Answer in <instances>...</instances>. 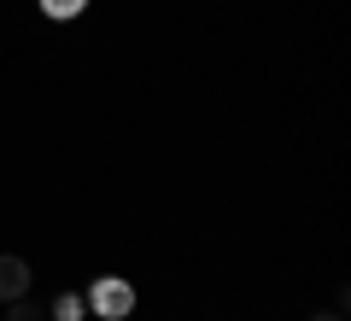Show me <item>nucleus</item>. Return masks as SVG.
Returning <instances> with one entry per match:
<instances>
[{
  "mask_svg": "<svg viewBox=\"0 0 351 321\" xmlns=\"http://www.w3.org/2000/svg\"><path fill=\"white\" fill-rule=\"evenodd\" d=\"M82 304L94 309L100 321H129V316H135V286H129L123 274H100V281L88 286Z\"/></svg>",
  "mask_w": 351,
  "mask_h": 321,
  "instance_id": "nucleus-1",
  "label": "nucleus"
},
{
  "mask_svg": "<svg viewBox=\"0 0 351 321\" xmlns=\"http://www.w3.org/2000/svg\"><path fill=\"white\" fill-rule=\"evenodd\" d=\"M29 281H36V269H29L18 251H0V304L24 298V292H29Z\"/></svg>",
  "mask_w": 351,
  "mask_h": 321,
  "instance_id": "nucleus-2",
  "label": "nucleus"
},
{
  "mask_svg": "<svg viewBox=\"0 0 351 321\" xmlns=\"http://www.w3.org/2000/svg\"><path fill=\"white\" fill-rule=\"evenodd\" d=\"M0 321H41V309L29 304V292H24V298H12V304H6V316H0Z\"/></svg>",
  "mask_w": 351,
  "mask_h": 321,
  "instance_id": "nucleus-3",
  "label": "nucleus"
},
{
  "mask_svg": "<svg viewBox=\"0 0 351 321\" xmlns=\"http://www.w3.org/2000/svg\"><path fill=\"white\" fill-rule=\"evenodd\" d=\"M82 309H88L82 298H76V292H64L59 304H53V316H59V321H82Z\"/></svg>",
  "mask_w": 351,
  "mask_h": 321,
  "instance_id": "nucleus-4",
  "label": "nucleus"
},
{
  "mask_svg": "<svg viewBox=\"0 0 351 321\" xmlns=\"http://www.w3.org/2000/svg\"><path fill=\"white\" fill-rule=\"evenodd\" d=\"M82 6H88V0H41V12H47V18H76Z\"/></svg>",
  "mask_w": 351,
  "mask_h": 321,
  "instance_id": "nucleus-5",
  "label": "nucleus"
},
{
  "mask_svg": "<svg viewBox=\"0 0 351 321\" xmlns=\"http://www.w3.org/2000/svg\"><path fill=\"white\" fill-rule=\"evenodd\" d=\"M311 321H346V316H339V309H322V316H311Z\"/></svg>",
  "mask_w": 351,
  "mask_h": 321,
  "instance_id": "nucleus-6",
  "label": "nucleus"
}]
</instances>
